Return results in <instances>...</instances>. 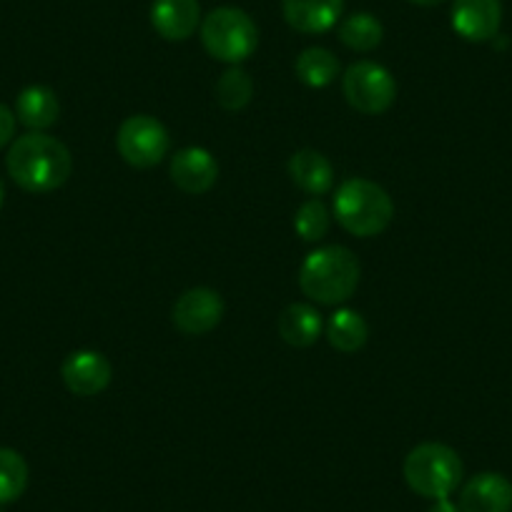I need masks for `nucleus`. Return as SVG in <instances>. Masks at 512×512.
<instances>
[{
  "label": "nucleus",
  "mask_w": 512,
  "mask_h": 512,
  "mask_svg": "<svg viewBox=\"0 0 512 512\" xmlns=\"http://www.w3.org/2000/svg\"><path fill=\"white\" fill-rule=\"evenodd\" d=\"M6 169L23 191L48 194V191L61 189L71 179L73 156L56 136L33 131L13 141L6 156Z\"/></svg>",
  "instance_id": "1"
},
{
  "label": "nucleus",
  "mask_w": 512,
  "mask_h": 512,
  "mask_svg": "<svg viewBox=\"0 0 512 512\" xmlns=\"http://www.w3.org/2000/svg\"><path fill=\"white\" fill-rule=\"evenodd\" d=\"M359 267L357 256L347 246H319L309 251L307 259L299 267V289L307 294L312 302L327 304H344L359 287Z\"/></svg>",
  "instance_id": "2"
},
{
  "label": "nucleus",
  "mask_w": 512,
  "mask_h": 512,
  "mask_svg": "<svg viewBox=\"0 0 512 512\" xmlns=\"http://www.w3.org/2000/svg\"><path fill=\"white\" fill-rule=\"evenodd\" d=\"M334 216L359 239L379 236L395 219V201L369 179H347L334 194Z\"/></svg>",
  "instance_id": "3"
},
{
  "label": "nucleus",
  "mask_w": 512,
  "mask_h": 512,
  "mask_svg": "<svg viewBox=\"0 0 512 512\" xmlns=\"http://www.w3.org/2000/svg\"><path fill=\"white\" fill-rule=\"evenodd\" d=\"M405 480L417 495L445 500L462 482L460 455L442 442H422L405 457Z\"/></svg>",
  "instance_id": "4"
},
{
  "label": "nucleus",
  "mask_w": 512,
  "mask_h": 512,
  "mask_svg": "<svg viewBox=\"0 0 512 512\" xmlns=\"http://www.w3.org/2000/svg\"><path fill=\"white\" fill-rule=\"evenodd\" d=\"M201 43L214 61L239 66L259 46L256 23L241 8L221 6L214 8L201 21Z\"/></svg>",
  "instance_id": "5"
},
{
  "label": "nucleus",
  "mask_w": 512,
  "mask_h": 512,
  "mask_svg": "<svg viewBox=\"0 0 512 512\" xmlns=\"http://www.w3.org/2000/svg\"><path fill=\"white\" fill-rule=\"evenodd\" d=\"M116 149L128 166L151 169L166 159L171 149V136L159 118L136 113V116H128L118 128Z\"/></svg>",
  "instance_id": "6"
},
{
  "label": "nucleus",
  "mask_w": 512,
  "mask_h": 512,
  "mask_svg": "<svg viewBox=\"0 0 512 512\" xmlns=\"http://www.w3.org/2000/svg\"><path fill=\"white\" fill-rule=\"evenodd\" d=\"M342 91L349 106L364 116H379L395 103L397 83L392 73L374 61H357L342 78Z\"/></svg>",
  "instance_id": "7"
},
{
  "label": "nucleus",
  "mask_w": 512,
  "mask_h": 512,
  "mask_svg": "<svg viewBox=\"0 0 512 512\" xmlns=\"http://www.w3.org/2000/svg\"><path fill=\"white\" fill-rule=\"evenodd\" d=\"M171 319L181 334H189V337L209 334L224 319V299L209 287H194L176 299Z\"/></svg>",
  "instance_id": "8"
},
{
  "label": "nucleus",
  "mask_w": 512,
  "mask_h": 512,
  "mask_svg": "<svg viewBox=\"0 0 512 512\" xmlns=\"http://www.w3.org/2000/svg\"><path fill=\"white\" fill-rule=\"evenodd\" d=\"M66 390L76 397H96L113 379V367L96 349H78L68 354L61 367Z\"/></svg>",
  "instance_id": "9"
},
{
  "label": "nucleus",
  "mask_w": 512,
  "mask_h": 512,
  "mask_svg": "<svg viewBox=\"0 0 512 512\" xmlns=\"http://www.w3.org/2000/svg\"><path fill=\"white\" fill-rule=\"evenodd\" d=\"M169 174L176 189L191 196H201L214 189L216 181H219V164L206 149L189 146V149H181L171 156Z\"/></svg>",
  "instance_id": "10"
},
{
  "label": "nucleus",
  "mask_w": 512,
  "mask_h": 512,
  "mask_svg": "<svg viewBox=\"0 0 512 512\" xmlns=\"http://www.w3.org/2000/svg\"><path fill=\"white\" fill-rule=\"evenodd\" d=\"M450 21L457 36L465 38V41H492L500 31L502 3L500 0H455Z\"/></svg>",
  "instance_id": "11"
},
{
  "label": "nucleus",
  "mask_w": 512,
  "mask_h": 512,
  "mask_svg": "<svg viewBox=\"0 0 512 512\" xmlns=\"http://www.w3.org/2000/svg\"><path fill=\"white\" fill-rule=\"evenodd\" d=\"M151 26L164 41H189L201 28L199 0H154L151 3Z\"/></svg>",
  "instance_id": "12"
},
{
  "label": "nucleus",
  "mask_w": 512,
  "mask_h": 512,
  "mask_svg": "<svg viewBox=\"0 0 512 512\" xmlns=\"http://www.w3.org/2000/svg\"><path fill=\"white\" fill-rule=\"evenodd\" d=\"M462 512H510L512 485L497 472H480L460 492Z\"/></svg>",
  "instance_id": "13"
},
{
  "label": "nucleus",
  "mask_w": 512,
  "mask_h": 512,
  "mask_svg": "<svg viewBox=\"0 0 512 512\" xmlns=\"http://www.w3.org/2000/svg\"><path fill=\"white\" fill-rule=\"evenodd\" d=\"M344 0H282L284 21L299 33L319 36L337 26Z\"/></svg>",
  "instance_id": "14"
},
{
  "label": "nucleus",
  "mask_w": 512,
  "mask_h": 512,
  "mask_svg": "<svg viewBox=\"0 0 512 512\" xmlns=\"http://www.w3.org/2000/svg\"><path fill=\"white\" fill-rule=\"evenodd\" d=\"M289 176L304 194L319 196L329 194L334 186V169L324 154L314 149H302L289 159Z\"/></svg>",
  "instance_id": "15"
},
{
  "label": "nucleus",
  "mask_w": 512,
  "mask_h": 512,
  "mask_svg": "<svg viewBox=\"0 0 512 512\" xmlns=\"http://www.w3.org/2000/svg\"><path fill=\"white\" fill-rule=\"evenodd\" d=\"M324 322H322V314L312 307V304H289L277 319V332L289 347H312L314 342L319 339L322 334Z\"/></svg>",
  "instance_id": "16"
},
{
  "label": "nucleus",
  "mask_w": 512,
  "mask_h": 512,
  "mask_svg": "<svg viewBox=\"0 0 512 512\" xmlns=\"http://www.w3.org/2000/svg\"><path fill=\"white\" fill-rule=\"evenodd\" d=\"M61 113V103H58L56 93L48 86H28L23 88L16 103V116L23 126L33 128V131H46L58 121Z\"/></svg>",
  "instance_id": "17"
},
{
  "label": "nucleus",
  "mask_w": 512,
  "mask_h": 512,
  "mask_svg": "<svg viewBox=\"0 0 512 512\" xmlns=\"http://www.w3.org/2000/svg\"><path fill=\"white\" fill-rule=\"evenodd\" d=\"M327 339L337 352L352 354L367 344L369 327L354 309H337L327 322Z\"/></svg>",
  "instance_id": "18"
},
{
  "label": "nucleus",
  "mask_w": 512,
  "mask_h": 512,
  "mask_svg": "<svg viewBox=\"0 0 512 512\" xmlns=\"http://www.w3.org/2000/svg\"><path fill=\"white\" fill-rule=\"evenodd\" d=\"M294 73H297V78L304 86L324 88L337 81L339 61L332 51L314 46L299 53L297 63H294Z\"/></svg>",
  "instance_id": "19"
},
{
  "label": "nucleus",
  "mask_w": 512,
  "mask_h": 512,
  "mask_svg": "<svg viewBox=\"0 0 512 512\" xmlns=\"http://www.w3.org/2000/svg\"><path fill=\"white\" fill-rule=\"evenodd\" d=\"M384 28L372 13H354L339 26V41L359 53H369L382 43Z\"/></svg>",
  "instance_id": "20"
},
{
  "label": "nucleus",
  "mask_w": 512,
  "mask_h": 512,
  "mask_svg": "<svg viewBox=\"0 0 512 512\" xmlns=\"http://www.w3.org/2000/svg\"><path fill=\"white\" fill-rule=\"evenodd\" d=\"M216 101L226 111H241L251 103L254 98V81H251L249 73L239 66H231L229 71L221 73V78L216 81Z\"/></svg>",
  "instance_id": "21"
},
{
  "label": "nucleus",
  "mask_w": 512,
  "mask_h": 512,
  "mask_svg": "<svg viewBox=\"0 0 512 512\" xmlns=\"http://www.w3.org/2000/svg\"><path fill=\"white\" fill-rule=\"evenodd\" d=\"M28 487V465L21 452L0 447V505L16 502Z\"/></svg>",
  "instance_id": "22"
},
{
  "label": "nucleus",
  "mask_w": 512,
  "mask_h": 512,
  "mask_svg": "<svg viewBox=\"0 0 512 512\" xmlns=\"http://www.w3.org/2000/svg\"><path fill=\"white\" fill-rule=\"evenodd\" d=\"M294 231L302 241H322L329 231V211L319 199L304 201L294 214Z\"/></svg>",
  "instance_id": "23"
},
{
  "label": "nucleus",
  "mask_w": 512,
  "mask_h": 512,
  "mask_svg": "<svg viewBox=\"0 0 512 512\" xmlns=\"http://www.w3.org/2000/svg\"><path fill=\"white\" fill-rule=\"evenodd\" d=\"M13 136H16V116L11 108L0 103V149L11 144Z\"/></svg>",
  "instance_id": "24"
},
{
  "label": "nucleus",
  "mask_w": 512,
  "mask_h": 512,
  "mask_svg": "<svg viewBox=\"0 0 512 512\" xmlns=\"http://www.w3.org/2000/svg\"><path fill=\"white\" fill-rule=\"evenodd\" d=\"M430 512H462L460 505H455V502L450 500V497H445V500H435V505L430 507Z\"/></svg>",
  "instance_id": "25"
},
{
  "label": "nucleus",
  "mask_w": 512,
  "mask_h": 512,
  "mask_svg": "<svg viewBox=\"0 0 512 512\" xmlns=\"http://www.w3.org/2000/svg\"><path fill=\"white\" fill-rule=\"evenodd\" d=\"M410 3H415V6L430 8V6H437V3H442V0H410Z\"/></svg>",
  "instance_id": "26"
},
{
  "label": "nucleus",
  "mask_w": 512,
  "mask_h": 512,
  "mask_svg": "<svg viewBox=\"0 0 512 512\" xmlns=\"http://www.w3.org/2000/svg\"><path fill=\"white\" fill-rule=\"evenodd\" d=\"M3 201H6V189H3V184H0V209H3Z\"/></svg>",
  "instance_id": "27"
},
{
  "label": "nucleus",
  "mask_w": 512,
  "mask_h": 512,
  "mask_svg": "<svg viewBox=\"0 0 512 512\" xmlns=\"http://www.w3.org/2000/svg\"><path fill=\"white\" fill-rule=\"evenodd\" d=\"M0 512H3V510H0Z\"/></svg>",
  "instance_id": "28"
}]
</instances>
